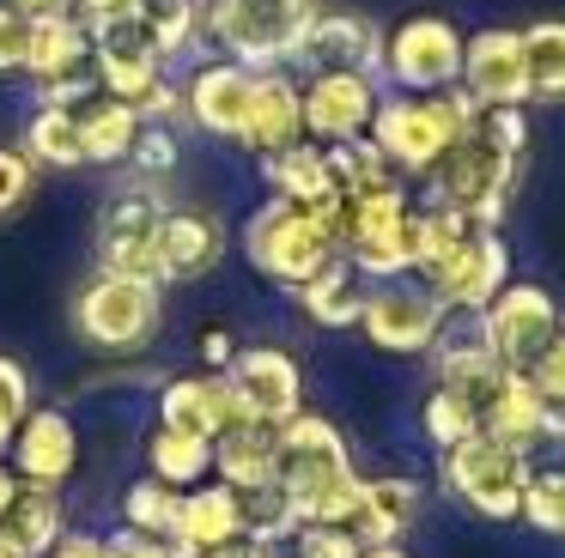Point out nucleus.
Instances as JSON below:
<instances>
[{"instance_id": "412c9836", "label": "nucleus", "mask_w": 565, "mask_h": 558, "mask_svg": "<svg viewBox=\"0 0 565 558\" xmlns=\"http://www.w3.org/2000/svg\"><path fill=\"white\" fill-rule=\"evenodd\" d=\"M7 461H13V473L25 485H55V492H62V485L74 480V468H79L74 419H67L62 407H31L25 419H19V431H13Z\"/></svg>"}, {"instance_id": "5701e85b", "label": "nucleus", "mask_w": 565, "mask_h": 558, "mask_svg": "<svg viewBox=\"0 0 565 558\" xmlns=\"http://www.w3.org/2000/svg\"><path fill=\"white\" fill-rule=\"evenodd\" d=\"M237 419H244V412H237V395H232V383H225V371H183L159 388V425H171V431L220 443Z\"/></svg>"}, {"instance_id": "c03bdc74", "label": "nucleus", "mask_w": 565, "mask_h": 558, "mask_svg": "<svg viewBox=\"0 0 565 558\" xmlns=\"http://www.w3.org/2000/svg\"><path fill=\"white\" fill-rule=\"evenodd\" d=\"M31 407H38V400H31V376H25V364L0 352V455L13 449V431H19V419H25Z\"/></svg>"}, {"instance_id": "a878e982", "label": "nucleus", "mask_w": 565, "mask_h": 558, "mask_svg": "<svg viewBox=\"0 0 565 558\" xmlns=\"http://www.w3.org/2000/svg\"><path fill=\"white\" fill-rule=\"evenodd\" d=\"M419 509H426V485L407 480V473H383V480H365V497H359L347 534L359 546H390L419 522Z\"/></svg>"}, {"instance_id": "4468645a", "label": "nucleus", "mask_w": 565, "mask_h": 558, "mask_svg": "<svg viewBox=\"0 0 565 558\" xmlns=\"http://www.w3.org/2000/svg\"><path fill=\"white\" fill-rule=\"evenodd\" d=\"M298 85H305V140L341 146L371 133V116L383 104V79H371V73H305Z\"/></svg>"}, {"instance_id": "2f4dec72", "label": "nucleus", "mask_w": 565, "mask_h": 558, "mask_svg": "<svg viewBox=\"0 0 565 558\" xmlns=\"http://www.w3.org/2000/svg\"><path fill=\"white\" fill-rule=\"evenodd\" d=\"M19 152L38 170H86V140H79V109H55L38 104L25 116V133H19Z\"/></svg>"}, {"instance_id": "2eb2a0df", "label": "nucleus", "mask_w": 565, "mask_h": 558, "mask_svg": "<svg viewBox=\"0 0 565 558\" xmlns=\"http://www.w3.org/2000/svg\"><path fill=\"white\" fill-rule=\"evenodd\" d=\"M426 286L438 291V303L450 315H480L504 286H511V249H504V237L492 225H475L462 237V249H456Z\"/></svg>"}, {"instance_id": "aec40b11", "label": "nucleus", "mask_w": 565, "mask_h": 558, "mask_svg": "<svg viewBox=\"0 0 565 558\" xmlns=\"http://www.w3.org/2000/svg\"><path fill=\"white\" fill-rule=\"evenodd\" d=\"M232 249V230L220 213L207 206H171L159 225V279L164 286H189V279H207L213 267Z\"/></svg>"}, {"instance_id": "1a4fd4ad", "label": "nucleus", "mask_w": 565, "mask_h": 558, "mask_svg": "<svg viewBox=\"0 0 565 558\" xmlns=\"http://www.w3.org/2000/svg\"><path fill=\"white\" fill-rule=\"evenodd\" d=\"M450 328V310L438 303V291L426 279L402 273V279H377L365 291V310H359V334L377 352L395 358H419V352L438 346V334Z\"/></svg>"}, {"instance_id": "c9c22d12", "label": "nucleus", "mask_w": 565, "mask_h": 558, "mask_svg": "<svg viewBox=\"0 0 565 558\" xmlns=\"http://www.w3.org/2000/svg\"><path fill=\"white\" fill-rule=\"evenodd\" d=\"M529 104H565V19H535L523 31Z\"/></svg>"}, {"instance_id": "8fccbe9b", "label": "nucleus", "mask_w": 565, "mask_h": 558, "mask_svg": "<svg viewBox=\"0 0 565 558\" xmlns=\"http://www.w3.org/2000/svg\"><path fill=\"white\" fill-rule=\"evenodd\" d=\"M104 546H110V558H177L164 534H140V528H122V522L104 534Z\"/></svg>"}, {"instance_id": "cd10ccee", "label": "nucleus", "mask_w": 565, "mask_h": 558, "mask_svg": "<svg viewBox=\"0 0 565 558\" xmlns=\"http://www.w3.org/2000/svg\"><path fill=\"white\" fill-rule=\"evenodd\" d=\"M365 291H371V279L359 273L347 255H334L322 273H310L305 286L292 291L298 298V310L310 315L317 328H359V310H365Z\"/></svg>"}, {"instance_id": "9d476101", "label": "nucleus", "mask_w": 565, "mask_h": 558, "mask_svg": "<svg viewBox=\"0 0 565 558\" xmlns=\"http://www.w3.org/2000/svg\"><path fill=\"white\" fill-rule=\"evenodd\" d=\"M341 255L371 286L414 273V194L390 189V194H371V201H347Z\"/></svg>"}, {"instance_id": "79ce46f5", "label": "nucleus", "mask_w": 565, "mask_h": 558, "mask_svg": "<svg viewBox=\"0 0 565 558\" xmlns=\"http://www.w3.org/2000/svg\"><path fill=\"white\" fill-rule=\"evenodd\" d=\"M523 522L541 534H565V461H535V468H529Z\"/></svg>"}, {"instance_id": "a18cd8bd", "label": "nucleus", "mask_w": 565, "mask_h": 558, "mask_svg": "<svg viewBox=\"0 0 565 558\" xmlns=\"http://www.w3.org/2000/svg\"><path fill=\"white\" fill-rule=\"evenodd\" d=\"M365 546L347 528H322V522H298V534L280 546V558H359Z\"/></svg>"}, {"instance_id": "bb28decb", "label": "nucleus", "mask_w": 565, "mask_h": 558, "mask_svg": "<svg viewBox=\"0 0 565 558\" xmlns=\"http://www.w3.org/2000/svg\"><path fill=\"white\" fill-rule=\"evenodd\" d=\"M547 419H553V407L535 395V383H529L523 371H504V383L492 388V400L480 407V431L511 443V449H523V455H535V449L547 443Z\"/></svg>"}, {"instance_id": "9b49d317", "label": "nucleus", "mask_w": 565, "mask_h": 558, "mask_svg": "<svg viewBox=\"0 0 565 558\" xmlns=\"http://www.w3.org/2000/svg\"><path fill=\"white\" fill-rule=\"evenodd\" d=\"M475 328H480V340L492 346V358H499L504 371H529V364L565 334V315H559V303H553L547 286L511 279V286L475 315Z\"/></svg>"}, {"instance_id": "393cba45", "label": "nucleus", "mask_w": 565, "mask_h": 558, "mask_svg": "<svg viewBox=\"0 0 565 558\" xmlns=\"http://www.w3.org/2000/svg\"><path fill=\"white\" fill-rule=\"evenodd\" d=\"M499 383H504V364L492 358V346L480 340L475 315H468V328H444L438 346H431V388H450V395L487 407Z\"/></svg>"}, {"instance_id": "7ed1b4c3", "label": "nucleus", "mask_w": 565, "mask_h": 558, "mask_svg": "<svg viewBox=\"0 0 565 558\" xmlns=\"http://www.w3.org/2000/svg\"><path fill=\"white\" fill-rule=\"evenodd\" d=\"M475 109L480 104L462 85H450V92H383L365 140L377 146L402 176H431V170L444 164V152L468 133Z\"/></svg>"}, {"instance_id": "a211bd4d", "label": "nucleus", "mask_w": 565, "mask_h": 558, "mask_svg": "<svg viewBox=\"0 0 565 558\" xmlns=\"http://www.w3.org/2000/svg\"><path fill=\"white\" fill-rule=\"evenodd\" d=\"M462 85L480 109H511L529 104V73H523V31L511 24H487V31L462 36Z\"/></svg>"}, {"instance_id": "dca6fc26", "label": "nucleus", "mask_w": 565, "mask_h": 558, "mask_svg": "<svg viewBox=\"0 0 565 558\" xmlns=\"http://www.w3.org/2000/svg\"><path fill=\"white\" fill-rule=\"evenodd\" d=\"M292 73H371L383 79V31L365 19V12H329L317 7L305 43L292 55Z\"/></svg>"}, {"instance_id": "f8f14e48", "label": "nucleus", "mask_w": 565, "mask_h": 558, "mask_svg": "<svg viewBox=\"0 0 565 558\" xmlns=\"http://www.w3.org/2000/svg\"><path fill=\"white\" fill-rule=\"evenodd\" d=\"M462 79V31L438 12H414L383 36V85L390 92H450Z\"/></svg>"}, {"instance_id": "f3484780", "label": "nucleus", "mask_w": 565, "mask_h": 558, "mask_svg": "<svg viewBox=\"0 0 565 558\" xmlns=\"http://www.w3.org/2000/svg\"><path fill=\"white\" fill-rule=\"evenodd\" d=\"M92 67H98V92L135 104L152 79L171 73V61L159 55V43H152V31L140 24V12H122V19L92 31Z\"/></svg>"}, {"instance_id": "7c9ffc66", "label": "nucleus", "mask_w": 565, "mask_h": 558, "mask_svg": "<svg viewBox=\"0 0 565 558\" xmlns=\"http://www.w3.org/2000/svg\"><path fill=\"white\" fill-rule=\"evenodd\" d=\"M140 109L122 104V97L98 92L79 104V140H86V164H128V152H135L140 140Z\"/></svg>"}, {"instance_id": "ea45409f", "label": "nucleus", "mask_w": 565, "mask_h": 558, "mask_svg": "<svg viewBox=\"0 0 565 558\" xmlns=\"http://www.w3.org/2000/svg\"><path fill=\"white\" fill-rule=\"evenodd\" d=\"M177 504H183V492L177 485H164V480H135V485H122V528H140V534H164L171 540V528H177Z\"/></svg>"}, {"instance_id": "09e8293b", "label": "nucleus", "mask_w": 565, "mask_h": 558, "mask_svg": "<svg viewBox=\"0 0 565 558\" xmlns=\"http://www.w3.org/2000/svg\"><path fill=\"white\" fill-rule=\"evenodd\" d=\"M523 376H529V383H535V395L547 400V407H565V334L553 340V346L541 352V358L529 364Z\"/></svg>"}, {"instance_id": "f257e3e1", "label": "nucleus", "mask_w": 565, "mask_h": 558, "mask_svg": "<svg viewBox=\"0 0 565 558\" xmlns=\"http://www.w3.org/2000/svg\"><path fill=\"white\" fill-rule=\"evenodd\" d=\"M523 158H529V116L523 104L511 109H475L468 133L444 152V164L431 170V201L468 213L475 225H492L511 213V194L523 182Z\"/></svg>"}, {"instance_id": "4d7b16f0", "label": "nucleus", "mask_w": 565, "mask_h": 558, "mask_svg": "<svg viewBox=\"0 0 565 558\" xmlns=\"http://www.w3.org/2000/svg\"><path fill=\"white\" fill-rule=\"evenodd\" d=\"M359 558H414V552H407L402 540H390V546H365V552H359Z\"/></svg>"}, {"instance_id": "423d86ee", "label": "nucleus", "mask_w": 565, "mask_h": 558, "mask_svg": "<svg viewBox=\"0 0 565 558\" xmlns=\"http://www.w3.org/2000/svg\"><path fill=\"white\" fill-rule=\"evenodd\" d=\"M164 328V286L128 273H92L74 291V334L92 352H147Z\"/></svg>"}, {"instance_id": "a19ab883", "label": "nucleus", "mask_w": 565, "mask_h": 558, "mask_svg": "<svg viewBox=\"0 0 565 558\" xmlns=\"http://www.w3.org/2000/svg\"><path fill=\"white\" fill-rule=\"evenodd\" d=\"M419 431H426V443L444 455V449H456L462 437L480 431V407L462 395H450V388H431L426 407H419Z\"/></svg>"}, {"instance_id": "13d9d810", "label": "nucleus", "mask_w": 565, "mask_h": 558, "mask_svg": "<svg viewBox=\"0 0 565 558\" xmlns=\"http://www.w3.org/2000/svg\"><path fill=\"white\" fill-rule=\"evenodd\" d=\"M0 558H25V552H19V546L7 540V534H0Z\"/></svg>"}, {"instance_id": "0eeeda50", "label": "nucleus", "mask_w": 565, "mask_h": 558, "mask_svg": "<svg viewBox=\"0 0 565 558\" xmlns=\"http://www.w3.org/2000/svg\"><path fill=\"white\" fill-rule=\"evenodd\" d=\"M529 468H535V455H523V449L499 443V437H487V431L462 437L456 449L438 455L444 492H450L462 509H475L480 522H516L523 516Z\"/></svg>"}, {"instance_id": "c85d7f7f", "label": "nucleus", "mask_w": 565, "mask_h": 558, "mask_svg": "<svg viewBox=\"0 0 565 558\" xmlns=\"http://www.w3.org/2000/svg\"><path fill=\"white\" fill-rule=\"evenodd\" d=\"M0 534H7L25 558H50L55 540L67 534L62 492H55V485H19V497L7 504V516H0Z\"/></svg>"}, {"instance_id": "864d4df0", "label": "nucleus", "mask_w": 565, "mask_h": 558, "mask_svg": "<svg viewBox=\"0 0 565 558\" xmlns=\"http://www.w3.org/2000/svg\"><path fill=\"white\" fill-rule=\"evenodd\" d=\"M232 358H237V340L225 334V328H207V334H201V364H207V371H225Z\"/></svg>"}, {"instance_id": "37998d69", "label": "nucleus", "mask_w": 565, "mask_h": 558, "mask_svg": "<svg viewBox=\"0 0 565 558\" xmlns=\"http://www.w3.org/2000/svg\"><path fill=\"white\" fill-rule=\"evenodd\" d=\"M177 164H183V140H177V128H171V121H147L122 170H128V176H140V182H159V189H164Z\"/></svg>"}, {"instance_id": "5fc2aeb1", "label": "nucleus", "mask_w": 565, "mask_h": 558, "mask_svg": "<svg viewBox=\"0 0 565 558\" xmlns=\"http://www.w3.org/2000/svg\"><path fill=\"white\" fill-rule=\"evenodd\" d=\"M7 7H19L25 19H62V12H74V0H7Z\"/></svg>"}, {"instance_id": "b1692460", "label": "nucleus", "mask_w": 565, "mask_h": 558, "mask_svg": "<svg viewBox=\"0 0 565 558\" xmlns=\"http://www.w3.org/2000/svg\"><path fill=\"white\" fill-rule=\"evenodd\" d=\"M244 540V522H237V492L225 480H201L183 492L177 504V528H171V552L177 558H207L220 546Z\"/></svg>"}, {"instance_id": "473e14b6", "label": "nucleus", "mask_w": 565, "mask_h": 558, "mask_svg": "<svg viewBox=\"0 0 565 558\" xmlns=\"http://www.w3.org/2000/svg\"><path fill=\"white\" fill-rule=\"evenodd\" d=\"M256 164H262L268 194H280V201L317 206L322 194H334V182H329V152H322L317 140H298V146H286V152L256 158Z\"/></svg>"}, {"instance_id": "58836bf2", "label": "nucleus", "mask_w": 565, "mask_h": 558, "mask_svg": "<svg viewBox=\"0 0 565 558\" xmlns=\"http://www.w3.org/2000/svg\"><path fill=\"white\" fill-rule=\"evenodd\" d=\"M237 522H244V540H262V546H286L298 534V509H292V497H286L274 480L237 492Z\"/></svg>"}, {"instance_id": "ddd939ff", "label": "nucleus", "mask_w": 565, "mask_h": 558, "mask_svg": "<svg viewBox=\"0 0 565 558\" xmlns=\"http://www.w3.org/2000/svg\"><path fill=\"white\" fill-rule=\"evenodd\" d=\"M225 383H232L244 419L286 425V419L305 412V371H298V358L280 346H237V358L225 364Z\"/></svg>"}, {"instance_id": "de8ad7c7", "label": "nucleus", "mask_w": 565, "mask_h": 558, "mask_svg": "<svg viewBox=\"0 0 565 558\" xmlns=\"http://www.w3.org/2000/svg\"><path fill=\"white\" fill-rule=\"evenodd\" d=\"M31 24H38V19H25L19 7L0 0V73H7V79L25 73V61H31Z\"/></svg>"}, {"instance_id": "20e7f679", "label": "nucleus", "mask_w": 565, "mask_h": 558, "mask_svg": "<svg viewBox=\"0 0 565 558\" xmlns=\"http://www.w3.org/2000/svg\"><path fill=\"white\" fill-rule=\"evenodd\" d=\"M310 19H317V0H201L207 49L249 73L292 67Z\"/></svg>"}, {"instance_id": "603ef678", "label": "nucleus", "mask_w": 565, "mask_h": 558, "mask_svg": "<svg viewBox=\"0 0 565 558\" xmlns=\"http://www.w3.org/2000/svg\"><path fill=\"white\" fill-rule=\"evenodd\" d=\"M122 12H135V0H74V19L86 24V31H98V24L122 19Z\"/></svg>"}, {"instance_id": "f03ea898", "label": "nucleus", "mask_w": 565, "mask_h": 558, "mask_svg": "<svg viewBox=\"0 0 565 558\" xmlns=\"http://www.w3.org/2000/svg\"><path fill=\"white\" fill-rule=\"evenodd\" d=\"M274 485L292 497L298 522H322V528H347L365 497V473L353 468L341 425L322 412H298L280 425V449H274Z\"/></svg>"}, {"instance_id": "3c124183", "label": "nucleus", "mask_w": 565, "mask_h": 558, "mask_svg": "<svg viewBox=\"0 0 565 558\" xmlns=\"http://www.w3.org/2000/svg\"><path fill=\"white\" fill-rule=\"evenodd\" d=\"M50 558H110V546H104V534H79V528H67L62 540H55V552Z\"/></svg>"}, {"instance_id": "f704fd0d", "label": "nucleus", "mask_w": 565, "mask_h": 558, "mask_svg": "<svg viewBox=\"0 0 565 558\" xmlns=\"http://www.w3.org/2000/svg\"><path fill=\"white\" fill-rule=\"evenodd\" d=\"M147 473L164 485H177V492H189V485L213 480V443L207 437H189V431H171V425H152Z\"/></svg>"}, {"instance_id": "72a5a7b5", "label": "nucleus", "mask_w": 565, "mask_h": 558, "mask_svg": "<svg viewBox=\"0 0 565 558\" xmlns=\"http://www.w3.org/2000/svg\"><path fill=\"white\" fill-rule=\"evenodd\" d=\"M322 152H329V182L341 201H371V194L407 189V176L371 140H341V146H322Z\"/></svg>"}, {"instance_id": "e433bc0d", "label": "nucleus", "mask_w": 565, "mask_h": 558, "mask_svg": "<svg viewBox=\"0 0 565 558\" xmlns=\"http://www.w3.org/2000/svg\"><path fill=\"white\" fill-rule=\"evenodd\" d=\"M140 24L152 31V43H159V55L183 61L195 55V49H207V24H201V0H135Z\"/></svg>"}, {"instance_id": "4c0bfd02", "label": "nucleus", "mask_w": 565, "mask_h": 558, "mask_svg": "<svg viewBox=\"0 0 565 558\" xmlns=\"http://www.w3.org/2000/svg\"><path fill=\"white\" fill-rule=\"evenodd\" d=\"M475 230V218L456 213V206H414V279H431L444 261H450L456 249H462V237Z\"/></svg>"}, {"instance_id": "6ab92c4d", "label": "nucleus", "mask_w": 565, "mask_h": 558, "mask_svg": "<svg viewBox=\"0 0 565 558\" xmlns=\"http://www.w3.org/2000/svg\"><path fill=\"white\" fill-rule=\"evenodd\" d=\"M249 92H256V73L237 67L225 55H207L195 73L183 79V121L213 140H232L244 133V116H249Z\"/></svg>"}, {"instance_id": "6e6552de", "label": "nucleus", "mask_w": 565, "mask_h": 558, "mask_svg": "<svg viewBox=\"0 0 565 558\" xmlns=\"http://www.w3.org/2000/svg\"><path fill=\"white\" fill-rule=\"evenodd\" d=\"M171 213L159 182L122 176L98 206V225H92V255H98V273H128V279H159V225ZM164 286V279H159Z\"/></svg>"}, {"instance_id": "39448f33", "label": "nucleus", "mask_w": 565, "mask_h": 558, "mask_svg": "<svg viewBox=\"0 0 565 558\" xmlns=\"http://www.w3.org/2000/svg\"><path fill=\"white\" fill-rule=\"evenodd\" d=\"M334 255L341 249H334L329 225L317 218V206H298V201L268 194V201L244 218V261L256 267L262 279L286 286V291H298L310 273H322Z\"/></svg>"}, {"instance_id": "49530a36", "label": "nucleus", "mask_w": 565, "mask_h": 558, "mask_svg": "<svg viewBox=\"0 0 565 558\" xmlns=\"http://www.w3.org/2000/svg\"><path fill=\"white\" fill-rule=\"evenodd\" d=\"M31 189H38V164L19 146H0V218H13L31 201Z\"/></svg>"}, {"instance_id": "4be33fe9", "label": "nucleus", "mask_w": 565, "mask_h": 558, "mask_svg": "<svg viewBox=\"0 0 565 558\" xmlns=\"http://www.w3.org/2000/svg\"><path fill=\"white\" fill-rule=\"evenodd\" d=\"M298 140H305V85H298L292 67H262L237 146L249 158H268V152H286Z\"/></svg>"}, {"instance_id": "c756f323", "label": "nucleus", "mask_w": 565, "mask_h": 558, "mask_svg": "<svg viewBox=\"0 0 565 558\" xmlns=\"http://www.w3.org/2000/svg\"><path fill=\"white\" fill-rule=\"evenodd\" d=\"M274 449H280V425H262V419H237L232 431L213 443V480L225 485H268L274 480Z\"/></svg>"}, {"instance_id": "6e6d98bb", "label": "nucleus", "mask_w": 565, "mask_h": 558, "mask_svg": "<svg viewBox=\"0 0 565 558\" xmlns=\"http://www.w3.org/2000/svg\"><path fill=\"white\" fill-rule=\"evenodd\" d=\"M19 485H25V480H19V473H13V461L0 455V516H7V504H13V497H19Z\"/></svg>"}]
</instances>
